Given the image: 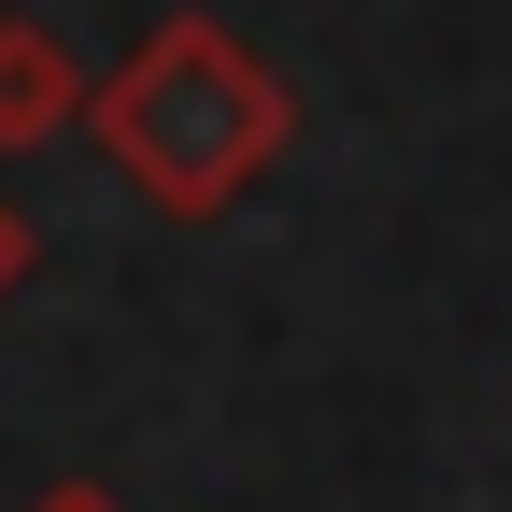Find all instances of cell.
Instances as JSON below:
<instances>
[{"label": "cell", "mask_w": 512, "mask_h": 512, "mask_svg": "<svg viewBox=\"0 0 512 512\" xmlns=\"http://www.w3.org/2000/svg\"><path fill=\"white\" fill-rule=\"evenodd\" d=\"M86 143H100V171H114L143 214L214 228L228 200H256V185L285 171L299 100H285V72H271L228 15H157V29L100 72Z\"/></svg>", "instance_id": "cell-1"}, {"label": "cell", "mask_w": 512, "mask_h": 512, "mask_svg": "<svg viewBox=\"0 0 512 512\" xmlns=\"http://www.w3.org/2000/svg\"><path fill=\"white\" fill-rule=\"evenodd\" d=\"M86 100H100V72L72 43L43 15H0V157H43L57 128H86Z\"/></svg>", "instance_id": "cell-2"}, {"label": "cell", "mask_w": 512, "mask_h": 512, "mask_svg": "<svg viewBox=\"0 0 512 512\" xmlns=\"http://www.w3.org/2000/svg\"><path fill=\"white\" fill-rule=\"evenodd\" d=\"M15 285H29V214L0 200V299H15Z\"/></svg>", "instance_id": "cell-3"}, {"label": "cell", "mask_w": 512, "mask_h": 512, "mask_svg": "<svg viewBox=\"0 0 512 512\" xmlns=\"http://www.w3.org/2000/svg\"><path fill=\"white\" fill-rule=\"evenodd\" d=\"M29 512H114V498H100V484H43Z\"/></svg>", "instance_id": "cell-4"}]
</instances>
